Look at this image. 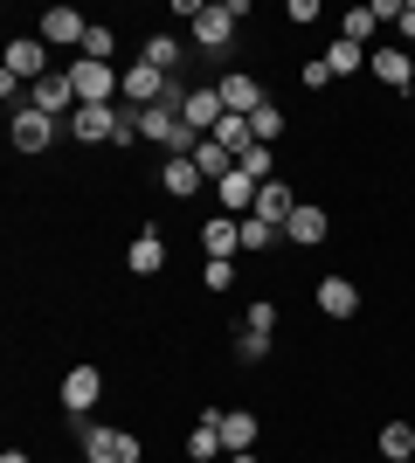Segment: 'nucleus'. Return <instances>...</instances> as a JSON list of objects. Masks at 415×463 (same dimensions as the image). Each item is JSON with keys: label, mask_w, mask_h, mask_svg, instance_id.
I'll use <instances>...</instances> for the list:
<instances>
[{"label": "nucleus", "mask_w": 415, "mask_h": 463, "mask_svg": "<svg viewBox=\"0 0 415 463\" xmlns=\"http://www.w3.org/2000/svg\"><path fill=\"white\" fill-rule=\"evenodd\" d=\"M297 83H305V90H325V83H333V70H325V56H312V62H305V70H297Z\"/></svg>", "instance_id": "nucleus-34"}, {"label": "nucleus", "mask_w": 415, "mask_h": 463, "mask_svg": "<svg viewBox=\"0 0 415 463\" xmlns=\"http://www.w3.org/2000/svg\"><path fill=\"white\" fill-rule=\"evenodd\" d=\"M180 118H187V132H194V138H208V132H215V125H222L229 111H222L215 83H194V90H187V111H180Z\"/></svg>", "instance_id": "nucleus-15"}, {"label": "nucleus", "mask_w": 415, "mask_h": 463, "mask_svg": "<svg viewBox=\"0 0 415 463\" xmlns=\"http://www.w3.org/2000/svg\"><path fill=\"white\" fill-rule=\"evenodd\" d=\"M56 132H70V125H56V118H42L35 104H21L14 125H7V138H14V153H49L56 146Z\"/></svg>", "instance_id": "nucleus-7"}, {"label": "nucleus", "mask_w": 415, "mask_h": 463, "mask_svg": "<svg viewBox=\"0 0 415 463\" xmlns=\"http://www.w3.org/2000/svg\"><path fill=\"white\" fill-rule=\"evenodd\" d=\"M83 56H90V62H111V56H118V28H98V21H90V35H83Z\"/></svg>", "instance_id": "nucleus-30"}, {"label": "nucleus", "mask_w": 415, "mask_h": 463, "mask_svg": "<svg viewBox=\"0 0 415 463\" xmlns=\"http://www.w3.org/2000/svg\"><path fill=\"white\" fill-rule=\"evenodd\" d=\"M236 166H242V174H250V180L263 187V180H277V146H250V153H242Z\"/></svg>", "instance_id": "nucleus-28"}, {"label": "nucleus", "mask_w": 415, "mask_h": 463, "mask_svg": "<svg viewBox=\"0 0 415 463\" xmlns=\"http://www.w3.org/2000/svg\"><path fill=\"white\" fill-rule=\"evenodd\" d=\"M215 429H222V457H250L257 436H263V422L250 408H215Z\"/></svg>", "instance_id": "nucleus-9"}, {"label": "nucleus", "mask_w": 415, "mask_h": 463, "mask_svg": "<svg viewBox=\"0 0 415 463\" xmlns=\"http://www.w3.org/2000/svg\"><path fill=\"white\" fill-rule=\"evenodd\" d=\"M325 70H333V77H360V70H367V49H360V42H333V49H325Z\"/></svg>", "instance_id": "nucleus-25"}, {"label": "nucleus", "mask_w": 415, "mask_h": 463, "mask_svg": "<svg viewBox=\"0 0 415 463\" xmlns=\"http://www.w3.org/2000/svg\"><path fill=\"white\" fill-rule=\"evenodd\" d=\"M381 457L388 463H415V422H388L381 429Z\"/></svg>", "instance_id": "nucleus-24"}, {"label": "nucleus", "mask_w": 415, "mask_h": 463, "mask_svg": "<svg viewBox=\"0 0 415 463\" xmlns=\"http://www.w3.org/2000/svg\"><path fill=\"white\" fill-rule=\"evenodd\" d=\"M166 83H174V77H159L153 62H132V70H125V90H118V104H132V111H153L159 97H166Z\"/></svg>", "instance_id": "nucleus-13"}, {"label": "nucleus", "mask_w": 415, "mask_h": 463, "mask_svg": "<svg viewBox=\"0 0 415 463\" xmlns=\"http://www.w3.org/2000/svg\"><path fill=\"white\" fill-rule=\"evenodd\" d=\"M222 463H257V449H250V457H222Z\"/></svg>", "instance_id": "nucleus-38"}, {"label": "nucleus", "mask_w": 415, "mask_h": 463, "mask_svg": "<svg viewBox=\"0 0 415 463\" xmlns=\"http://www.w3.org/2000/svg\"><path fill=\"white\" fill-rule=\"evenodd\" d=\"M395 28H401V42H415V0H401V7H395Z\"/></svg>", "instance_id": "nucleus-36"}, {"label": "nucleus", "mask_w": 415, "mask_h": 463, "mask_svg": "<svg viewBox=\"0 0 415 463\" xmlns=\"http://www.w3.org/2000/svg\"><path fill=\"white\" fill-rule=\"evenodd\" d=\"M367 70H374V83H388V90H409L415 83V62H409V49H367Z\"/></svg>", "instance_id": "nucleus-16"}, {"label": "nucleus", "mask_w": 415, "mask_h": 463, "mask_svg": "<svg viewBox=\"0 0 415 463\" xmlns=\"http://www.w3.org/2000/svg\"><path fill=\"white\" fill-rule=\"evenodd\" d=\"M35 35L49 42V49H77V56H83V35H90V21H83L77 7H49Z\"/></svg>", "instance_id": "nucleus-11"}, {"label": "nucleus", "mask_w": 415, "mask_h": 463, "mask_svg": "<svg viewBox=\"0 0 415 463\" xmlns=\"http://www.w3.org/2000/svg\"><path fill=\"white\" fill-rule=\"evenodd\" d=\"M125 270H132V277H159V270H166V235H159L153 222L125 242Z\"/></svg>", "instance_id": "nucleus-12"}, {"label": "nucleus", "mask_w": 415, "mask_h": 463, "mask_svg": "<svg viewBox=\"0 0 415 463\" xmlns=\"http://www.w3.org/2000/svg\"><path fill=\"white\" fill-rule=\"evenodd\" d=\"M201 187H208V174H201L187 153H174L166 166H159V194H174V201H194Z\"/></svg>", "instance_id": "nucleus-17"}, {"label": "nucleus", "mask_w": 415, "mask_h": 463, "mask_svg": "<svg viewBox=\"0 0 415 463\" xmlns=\"http://www.w3.org/2000/svg\"><path fill=\"white\" fill-rule=\"evenodd\" d=\"M70 83H77V104H118V90H125V70L77 56V62H70Z\"/></svg>", "instance_id": "nucleus-4"}, {"label": "nucleus", "mask_w": 415, "mask_h": 463, "mask_svg": "<svg viewBox=\"0 0 415 463\" xmlns=\"http://www.w3.org/2000/svg\"><path fill=\"white\" fill-rule=\"evenodd\" d=\"M242 326L250 332H277V305L270 298H250V305H242Z\"/></svg>", "instance_id": "nucleus-32"}, {"label": "nucleus", "mask_w": 415, "mask_h": 463, "mask_svg": "<svg viewBox=\"0 0 415 463\" xmlns=\"http://www.w3.org/2000/svg\"><path fill=\"white\" fill-rule=\"evenodd\" d=\"M138 62H153L159 77H180V35H146L138 42Z\"/></svg>", "instance_id": "nucleus-21"}, {"label": "nucleus", "mask_w": 415, "mask_h": 463, "mask_svg": "<svg viewBox=\"0 0 415 463\" xmlns=\"http://www.w3.org/2000/svg\"><path fill=\"white\" fill-rule=\"evenodd\" d=\"M236 360H242V367H263V360H270V332H250V326H242L236 332Z\"/></svg>", "instance_id": "nucleus-29"}, {"label": "nucleus", "mask_w": 415, "mask_h": 463, "mask_svg": "<svg viewBox=\"0 0 415 463\" xmlns=\"http://www.w3.org/2000/svg\"><path fill=\"white\" fill-rule=\"evenodd\" d=\"M187 159H194L201 174H208V187H215V180H229V174H236V153H222L215 138H201V146H194V153H187Z\"/></svg>", "instance_id": "nucleus-23"}, {"label": "nucleus", "mask_w": 415, "mask_h": 463, "mask_svg": "<svg viewBox=\"0 0 415 463\" xmlns=\"http://www.w3.org/2000/svg\"><path fill=\"white\" fill-rule=\"evenodd\" d=\"M291 214H297V201H291V180H263V194H257V222L284 229Z\"/></svg>", "instance_id": "nucleus-19"}, {"label": "nucleus", "mask_w": 415, "mask_h": 463, "mask_svg": "<svg viewBox=\"0 0 415 463\" xmlns=\"http://www.w3.org/2000/svg\"><path fill=\"white\" fill-rule=\"evenodd\" d=\"M42 77H56V70H49V42H42V35H14V42H7V56H0V97L14 104V97L35 90ZM14 111H21V104H14Z\"/></svg>", "instance_id": "nucleus-1"}, {"label": "nucleus", "mask_w": 415, "mask_h": 463, "mask_svg": "<svg viewBox=\"0 0 415 463\" xmlns=\"http://www.w3.org/2000/svg\"><path fill=\"white\" fill-rule=\"evenodd\" d=\"M208 138H215V146H222V153H250V146H257V132H250V118H236V111H229V118H222V125H215V132H208Z\"/></svg>", "instance_id": "nucleus-22"}, {"label": "nucleus", "mask_w": 415, "mask_h": 463, "mask_svg": "<svg viewBox=\"0 0 415 463\" xmlns=\"http://www.w3.org/2000/svg\"><path fill=\"white\" fill-rule=\"evenodd\" d=\"M28 104H35L42 118H56V125H70V118H77V83H70V70H56V77H42L35 90H28Z\"/></svg>", "instance_id": "nucleus-8"}, {"label": "nucleus", "mask_w": 415, "mask_h": 463, "mask_svg": "<svg viewBox=\"0 0 415 463\" xmlns=\"http://www.w3.org/2000/svg\"><path fill=\"white\" fill-rule=\"evenodd\" d=\"M0 463H35V457H28V449H7V457H0Z\"/></svg>", "instance_id": "nucleus-37"}, {"label": "nucleus", "mask_w": 415, "mask_h": 463, "mask_svg": "<svg viewBox=\"0 0 415 463\" xmlns=\"http://www.w3.org/2000/svg\"><path fill=\"white\" fill-rule=\"evenodd\" d=\"M284 21H291V28H312V21H318V0H291V7H284Z\"/></svg>", "instance_id": "nucleus-35"}, {"label": "nucleus", "mask_w": 415, "mask_h": 463, "mask_svg": "<svg viewBox=\"0 0 415 463\" xmlns=\"http://www.w3.org/2000/svg\"><path fill=\"white\" fill-rule=\"evenodd\" d=\"M187 463H222V429H215V408L187 429Z\"/></svg>", "instance_id": "nucleus-20"}, {"label": "nucleus", "mask_w": 415, "mask_h": 463, "mask_svg": "<svg viewBox=\"0 0 415 463\" xmlns=\"http://www.w3.org/2000/svg\"><path fill=\"white\" fill-rule=\"evenodd\" d=\"M201 250H208V263H236V250H242V222H236V214L201 222Z\"/></svg>", "instance_id": "nucleus-14"}, {"label": "nucleus", "mask_w": 415, "mask_h": 463, "mask_svg": "<svg viewBox=\"0 0 415 463\" xmlns=\"http://www.w3.org/2000/svg\"><path fill=\"white\" fill-rule=\"evenodd\" d=\"M215 97H222V111H236V118H257L270 97H263V83L250 77V70H222L215 77Z\"/></svg>", "instance_id": "nucleus-6"}, {"label": "nucleus", "mask_w": 415, "mask_h": 463, "mask_svg": "<svg viewBox=\"0 0 415 463\" xmlns=\"http://www.w3.org/2000/svg\"><path fill=\"white\" fill-rule=\"evenodd\" d=\"M318 311H325V318H354L360 311V284L354 277H318Z\"/></svg>", "instance_id": "nucleus-18"}, {"label": "nucleus", "mask_w": 415, "mask_h": 463, "mask_svg": "<svg viewBox=\"0 0 415 463\" xmlns=\"http://www.w3.org/2000/svg\"><path fill=\"white\" fill-rule=\"evenodd\" d=\"M277 242H284V229H270V222H257V214L242 222V250H277Z\"/></svg>", "instance_id": "nucleus-31"}, {"label": "nucleus", "mask_w": 415, "mask_h": 463, "mask_svg": "<svg viewBox=\"0 0 415 463\" xmlns=\"http://www.w3.org/2000/svg\"><path fill=\"white\" fill-rule=\"evenodd\" d=\"M201 284L215 290V298H229V290H236V263H208V270H201Z\"/></svg>", "instance_id": "nucleus-33"}, {"label": "nucleus", "mask_w": 415, "mask_h": 463, "mask_svg": "<svg viewBox=\"0 0 415 463\" xmlns=\"http://www.w3.org/2000/svg\"><path fill=\"white\" fill-rule=\"evenodd\" d=\"M104 402V367H90V360H83V367H70L62 373V408H70V422H90V408Z\"/></svg>", "instance_id": "nucleus-5"}, {"label": "nucleus", "mask_w": 415, "mask_h": 463, "mask_svg": "<svg viewBox=\"0 0 415 463\" xmlns=\"http://www.w3.org/2000/svg\"><path fill=\"white\" fill-rule=\"evenodd\" d=\"M374 28H381L374 7H346V21H339V42H360V49H367V42H374Z\"/></svg>", "instance_id": "nucleus-26"}, {"label": "nucleus", "mask_w": 415, "mask_h": 463, "mask_svg": "<svg viewBox=\"0 0 415 463\" xmlns=\"http://www.w3.org/2000/svg\"><path fill=\"white\" fill-rule=\"evenodd\" d=\"M77 443H83V463H138L146 457V443L132 429H104V422H83Z\"/></svg>", "instance_id": "nucleus-2"}, {"label": "nucleus", "mask_w": 415, "mask_h": 463, "mask_svg": "<svg viewBox=\"0 0 415 463\" xmlns=\"http://www.w3.org/2000/svg\"><path fill=\"white\" fill-rule=\"evenodd\" d=\"M250 132H257V146H277V138H284V104H277V97L250 118Z\"/></svg>", "instance_id": "nucleus-27"}, {"label": "nucleus", "mask_w": 415, "mask_h": 463, "mask_svg": "<svg viewBox=\"0 0 415 463\" xmlns=\"http://www.w3.org/2000/svg\"><path fill=\"white\" fill-rule=\"evenodd\" d=\"M325 235H333V214L318 208V201H297V214L284 222V242H291V250H318Z\"/></svg>", "instance_id": "nucleus-10"}, {"label": "nucleus", "mask_w": 415, "mask_h": 463, "mask_svg": "<svg viewBox=\"0 0 415 463\" xmlns=\"http://www.w3.org/2000/svg\"><path fill=\"white\" fill-rule=\"evenodd\" d=\"M250 14V0H208V14L194 21V49H208V56H222L229 42H236V21Z\"/></svg>", "instance_id": "nucleus-3"}]
</instances>
